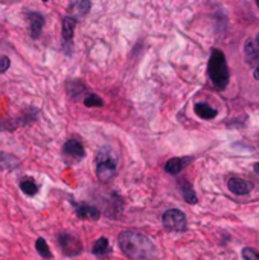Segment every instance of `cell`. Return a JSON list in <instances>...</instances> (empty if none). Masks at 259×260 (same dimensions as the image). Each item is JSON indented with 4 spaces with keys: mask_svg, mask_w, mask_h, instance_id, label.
<instances>
[{
    "mask_svg": "<svg viewBox=\"0 0 259 260\" xmlns=\"http://www.w3.org/2000/svg\"><path fill=\"white\" fill-rule=\"evenodd\" d=\"M26 17L29 20V32H31V37L34 40L40 38V35H42V31L45 28V17L40 14V12H35V11H28Z\"/></svg>",
    "mask_w": 259,
    "mask_h": 260,
    "instance_id": "8",
    "label": "cell"
},
{
    "mask_svg": "<svg viewBox=\"0 0 259 260\" xmlns=\"http://www.w3.org/2000/svg\"><path fill=\"white\" fill-rule=\"evenodd\" d=\"M0 165H3L5 168L8 169H12L14 166L18 165V160L11 155V154H6V152H0Z\"/></svg>",
    "mask_w": 259,
    "mask_h": 260,
    "instance_id": "20",
    "label": "cell"
},
{
    "mask_svg": "<svg viewBox=\"0 0 259 260\" xmlns=\"http://www.w3.org/2000/svg\"><path fill=\"white\" fill-rule=\"evenodd\" d=\"M117 171V155L116 152L104 146L96 152V176L101 183H108L114 178Z\"/></svg>",
    "mask_w": 259,
    "mask_h": 260,
    "instance_id": "3",
    "label": "cell"
},
{
    "mask_svg": "<svg viewBox=\"0 0 259 260\" xmlns=\"http://www.w3.org/2000/svg\"><path fill=\"white\" fill-rule=\"evenodd\" d=\"M253 169H255V172H256V173L259 175V163H256V165L253 166Z\"/></svg>",
    "mask_w": 259,
    "mask_h": 260,
    "instance_id": "24",
    "label": "cell"
},
{
    "mask_svg": "<svg viewBox=\"0 0 259 260\" xmlns=\"http://www.w3.org/2000/svg\"><path fill=\"white\" fill-rule=\"evenodd\" d=\"M75 212L78 217L90 219V221H96V219H99V216H101V212L89 204H75Z\"/></svg>",
    "mask_w": 259,
    "mask_h": 260,
    "instance_id": "12",
    "label": "cell"
},
{
    "mask_svg": "<svg viewBox=\"0 0 259 260\" xmlns=\"http://www.w3.org/2000/svg\"><path fill=\"white\" fill-rule=\"evenodd\" d=\"M241 254L244 260H259V253H256L253 248H244Z\"/></svg>",
    "mask_w": 259,
    "mask_h": 260,
    "instance_id": "22",
    "label": "cell"
},
{
    "mask_svg": "<svg viewBox=\"0 0 259 260\" xmlns=\"http://www.w3.org/2000/svg\"><path fill=\"white\" fill-rule=\"evenodd\" d=\"M119 247L131 260H153L157 257V248L151 239L136 230H125L119 234Z\"/></svg>",
    "mask_w": 259,
    "mask_h": 260,
    "instance_id": "1",
    "label": "cell"
},
{
    "mask_svg": "<svg viewBox=\"0 0 259 260\" xmlns=\"http://www.w3.org/2000/svg\"><path fill=\"white\" fill-rule=\"evenodd\" d=\"M162 221L165 228L171 230V231H185L186 230V224L188 219L185 216V213L178 209H169L163 213Z\"/></svg>",
    "mask_w": 259,
    "mask_h": 260,
    "instance_id": "4",
    "label": "cell"
},
{
    "mask_svg": "<svg viewBox=\"0 0 259 260\" xmlns=\"http://www.w3.org/2000/svg\"><path fill=\"white\" fill-rule=\"evenodd\" d=\"M207 73L215 88L224 90L229 84V67L226 63V56L221 50H212L209 64H207Z\"/></svg>",
    "mask_w": 259,
    "mask_h": 260,
    "instance_id": "2",
    "label": "cell"
},
{
    "mask_svg": "<svg viewBox=\"0 0 259 260\" xmlns=\"http://www.w3.org/2000/svg\"><path fill=\"white\" fill-rule=\"evenodd\" d=\"M194 111H195V114H197L198 117L205 119V121H212V119L216 117V110L212 108L210 105L205 104V102H198V104H195Z\"/></svg>",
    "mask_w": 259,
    "mask_h": 260,
    "instance_id": "13",
    "label": "cell"
},
{
    "mask_svg": "<svg viewBox=\"0 0 259 260\" xmlns=\"http://www.w3.org/2000/svg\"><path fill=\"white\" fill-rule=\"evenodd\" d=\"M75 26H76V18L72 15H67L63 18V46L67 49L72 46V40H73V32H75Z\"/></svg>",
    "mask_w": 259,
    "mask_h": 260,
    "instance_id": "10",
    "label": "cell"
},
{
    "mask_svg": "<svg viewBox=\"0 0 259 260\" xmlns=\"http://www.w3.org/2000/svg\"><path fill=\"white\" fill-rule=\"evenodd\" d=\"M180 186H182L180 189H182V193L185 196V201L189 204H197L198 198H197V193H195L194 187L191 186V183L185 179V181H180Z\"/></svg>",
    "mask_w": 259,
    "mask_h": 260,
    "instance_id": "14",
    "label": "cell"
},
{
    "mask_svg": "<svg viewBox=\"0 0 259 260\" xmlns=\"http://www.w3.org/2000/svg\"><path fill=\"white\" fill-rule=\"evenodd\" d=\"M63 154L66 158L72 160V162H79V160L84 158L86 151H84V146L81 145V142H78V140H75V138H70L63 146Z\"/></svg>",
    "mask_w": 259,
    "mask_h": 260,
    "instance_id": "7",
    "label": "cell"
},
{
    "mask_svg": "<svg viewBox=\"0 0 259 260\" xmlns=\"http://www.w3.org/2000/svg\"><path fill=\"white\" fill-rule=\"evenodd\" d=\"M256 3H258V6H259V0H256Z\"/></svg>",
    "mask_w": 259,
    "mask_h": 260,
    "instance_id": "25",
    "label": "cell"
},
{
    "mask_svg": "<svg viewBox=\"0 0 259 260\" xmlns=\"http://www.w3.org/2000/svg\"><path fill=\"white\" fill-rule=\"evenodd\" d=\"M20 190L28 196H34L38 192V186L32 178H25V179L20 181Z\"/></svg>",
    "mask_w": 259,
    "mask_h": 260,
    "instance_id": "15",
    "label": "cell"
},
{
    "mask_svg": "<svg viewBox=\"0 0 259 260\" xmlns=\"http://www.w3.org/2000/svg\"><path fill=\"white\" fill-rule=\"evenodd\" d=\"M111 251V248H110V245H108V241L105 237H99L98 241L95 242V245H93V254L95 256H105V254H108Z\"/></svg>",
    "mask_w": 259,
    "mask_h": 260,
    "instance_id": "16",
    "label": "cell"
},
{
    "mask_svg": "<svg viewBox=\"0 0 259 260\" xmlns=\"http://www.w3.org/2000/svg\"><path fill=\"white\" fill-rule=\"evenodd\" d=\"M43 2H48V0H43Z\"/></svg>",
    "mask_w": 259,
    "mask_h": 260,
    "instance_id": "26",
    "label": "cell"
},
{
    "mask_svg": "<svg viewBox=\"0 0 259 260\" xmlns=\"http://www.w3.org/2000/svg\"><path fill=\"white\" fill-rule=\"evenodd\" d=\"M58 244H59L61 251L69 257H75V256H79L83 253V244L76 236L61 233L58 236Z\"/></svg>",
    "mask_w": 259,
    "mask_h": 260,
    "instance_id": "6",
    "label": "cell"
},
{
    "mask_svg": "<svg viewBox=\"0 0 259 260\" xmlns=\"http://www.w3.org/2000/svg\"><path fill=\"white\" fill-rule=\"evenodd\" d=\"M11 66V61L8 56H0V73H5Z\"/></svg>",
    "mask_w": 259,
    "mask_h": 260,
    "instance_id": "23",
    "label": "cell"
},
{
    "mask_svg": "<svg viewBox=\"0 0 259 260\" xmlns=\"http://www.w3.org/2000/svg\"><path fill=\"white\" fill-rule=\"evenodd\" d=\"M35 250H37V253H38L40 256H42L43 259H46V260L52 259L51 248H49L48 242L45 241L43 237H38V239H37V242H35Z\"/></svg>",
    "mask_w": 259,
    "mask_h": 260,
    "instance_id": "18",
    "label": "cell"
},
{
    "mask_svg": "<svg viewBox=\"0 0 259 260\" xmlns=\"http://www.w3.org/2000/svg\"><path fill=\"white\" fill-rule=\"evenodd\" d=\"M86 91V87L83 86V83H79V81H72L67 84V93L70 97L76 99L78 96H81L83 93Z\"/></svg>",
    "mask_w": 259,
    "mask_h": 260,
    "instance_id": "19",
    "label": "cell"
},
{
    "mask_svg": "<svg viewBox=\"0 0 259 260\" xmlns=\"http://www.w3.org/2000/svg\"><path fill=\"white\" fill-rule=\"evenodd\" d=\"M92 8L90 0H76V2L70 6V11L75 12L76 15H86Z\"/></svg>",
    "mask_w": 259,
    "mask_h": 260,
    "instance_id": "17",
    "label": "cell"
},
{
    "mask_svg": "<svg viewBox=\"0 0 259 260\" xmlns=\"http://www.w3.org/2000/svg\"><path fill=\"white\" fill-rule=\"evenodd\" d=\"M244 55L247 63L253 67V78L259 81V32L246 43Z\"/></svg>",
    "mask_w": 259,
    "mask_h": 260,
    "instance_id": "5",
    "label": "cell"
},
{
    "mask_svg": "<svg viewBox=\"0 0 259 260\" xmlns=\"http://www.w3.org/2000/svg\"><path fill=\"white\" fill-rule=\"evenodd\" d=\"M84 105L86 107H103L104 101L98 94H87L84 97Z\"/></svg>",
    "mask_w": 259,
    "mask_h": 260,
    "instance_id": "21",
    "label": "cell"
},
{
    "mask_svg": "<svg viewBox=\"0 0 259 260\" xmlns=\"http://www.w3.org/2000/svg\"><path fill=\"white\" fill-rule=\"evenodd\" d=\"M227 187L232 193L235 195H249L253 189L252 183L247 181V179H243V178H230L229 183H227Z\"/></svg>",
    "mask_w": 259,
    "mask_h": 260,
    "instance_id": "9",
    "label": "cell"
},
{
    "mask_svg": "<svg viewBox=\"0 0 259 260\" xmlns=\"http://www.w3.org/2000/svg\"><path fill=\"white\" fill-rule=\"evenodd\" d=\"M189 162H192L191 157H174V158H171L166 162L165 171L171 175H177L189 165Z\"/></svg>",
    "mask_w": 259,
    "mask_h": 260,
    "instance_id": "11",
    "label": "cell"
}]
</instances>
